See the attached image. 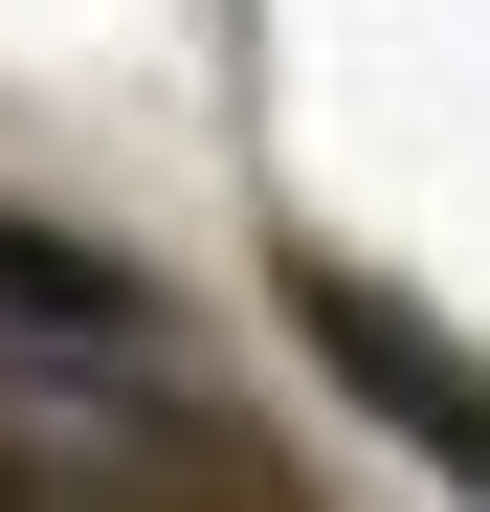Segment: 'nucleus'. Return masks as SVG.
<instances>
[{
	"mask_svg": "<svg viewBox=\"0 0 490 512\" xmlns=\"http://www.w3.org/2000/svg\"><path fill=\"white\" fill-rule=\"evenodd\" d=\"M290 334H312V379H335L357 423H401V446L490 512V357H468V334H424L379 268H335V245H290Z\"/></svg>",
	"mask_w": 490,
	"mask_h": 512,
	"instance_id": "f257e3e1",
	"label": "nucleus"
},
{
	"mask_svg": "<svg viewBox=\"0 0 490 512\" xmlns=\"http://www.w3.org/2000/svg\"><path fill=\"white\" fill-rule=\"evenodd\" d=\"M0 312H23V334H134V268H90V245H45V223H0Z\"/></svg>",
	"mask_w": 490,
	"mask_h": 512,
	"instance_id": "f03ea898",
	"label": "nucleus"
},
{
	"mask_svg": "<svg viewBox=\"0 0 490 512\" xmlns=\"http://www.w3.org/2000/svg\"><path fill=\"white\" fill-rule=\"evenodd\" d=\"M0 512H90V490H67V468H0Z\"/></svg>",
	"mask_w": 490,
	"mask_h": 512,
	"instance_id": "7ed1b4c3",
	"label": "nucleus"
}]
</instances>
